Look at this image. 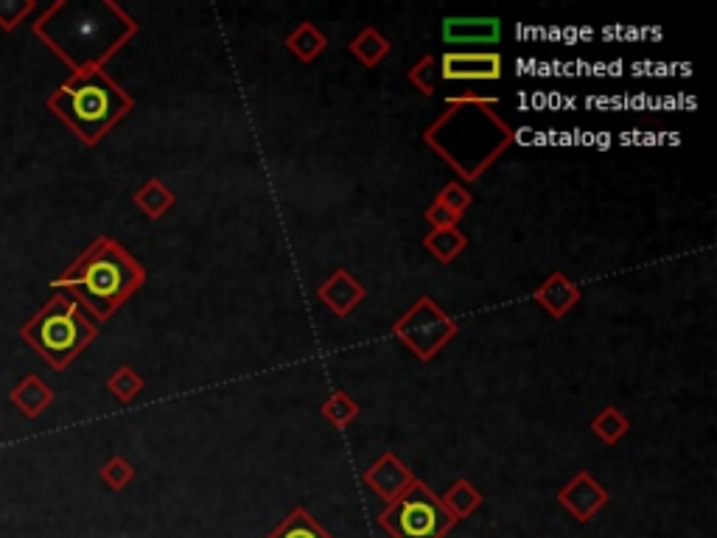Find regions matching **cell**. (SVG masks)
Wrapping results in <instances>:
<instances>
[{"label":"cell","instance_id":"13","mask_svg":"<svg viewBox=\"0 0 717 538\" xmlns=\"http://www.w3.org/2000/svg\"><path fill=\"white\" fill-rule=\"evenodd\" d=\"M580 295H583V292H580V286H577L572 278H566L563 272H552L547 281L535 289L533 300L552 320H561V317H566V314L575 309Z\"/></svg>","mask_w":717,"mask_h":538},{"label":"cell","instance_id":"12","mask_svg":"<svg viewBox=\"0 0 717 538\" xmlns=\"http://www.w3.org/2000/svg\"><path fill=\"white\" fill-rule=\"evenodd\" d=\"M317 298L323 300L325 306L337 314V317H348V314L367 298V289L353 278L348 269L339 267L337 272H331L323 284H320Z\"/></svg>","mask_w":717,"mask_h":538},{"label":"cell","instance_id":"17","mask_svg":"<svg viewBox=\"0 0 717 538\" xmlns=\"http://www.w3.org/2000/svg\"><path fill=\"white\" fill-rule=\"evenodd\" d=\"M440 502H443V508L454 516V522H463L471 513H477V510L482 508L485 496H482V491H479L471 480H457L449 488V494L440 496Z\"/></svg>","mask_w":717,"mask_h":538},{"label":"cell","instance_id":"11","mask_svg":"<svg viewBox=\"0 0 717 538\" xmlns=\"http://www.w3.org/2000/svg\"><path fill=\"white\" fill-rule=\"evenodd\" d=\"M502 37L499 17H446L443 40L449 45H493Z\"/></svg>","mask_w":717,"mask_h":538},{"label":"cell","instance_id":"25","mask_svg":"<svg viewBox=\"0 0 717 538\" xmlns=\"http://www.w3.org/2000/svg\"><path fill=\"white\" fill-rule=\"evenodd\" d=\"M409 82L421 90L423 96H435L437 90V59L435 57H421L412 68H409Z\"/></svg>","mask_w":717,"mask_h":538},{"label":"cell","instance_id":"15","mask_svg":"<svg viewBox=\"0 0 717 538\" xmlns=\"http://www.w3.org/2000/svg\"><path fill=\"white\" fill-rule=\"evenodd\" d=\"M132 202L138 205V211L146 216V219H163L166 213L174 208V191L163 180H146V183L132 194Z\"/></svg>","mask_w":717,"mask_h":538},{"label":"cell","instance_id":"20","mask_svg":"<svg viewBox=\"0 0 717 538\" xmlns=\"http://www.w3.org/2000/svg\"><path fill=\"white\" fill-rule=\"evenodd\" d=\"M465 244H468V239H465L460 227H440V230H429L426 239H423V247L435 255L440 264H451L457 255L463 253Z\"/></svg>","mask_w":717,"mask_h":538},{"label":"cell","instance_id":"9","mask_svg":"<svg viewBox=\"0 0 717 538\" xmlns=\"http://www.w3.org/2000/svg\"><path fill=\"white\" fill-rule=\"evenodd\" d=\"M608 499H611L608 491L589 471H577L575 477L558 491V505L580 524H589L608 505Z\"/></svg>","mask_w":717,"mask_h":538},{"label":"cell","instance_id":"16","mask_svg":"<svg viewBox=\"0 0 717 538\" xmlns=\"http://www.w3.org/2000/svg\"><path fill=\"white\" fill-rule=\"evenodd\" d=\"M348 51H351L353 57L359 59L365 68H376L381 59L390 57L393 45H390V40H387L376 26H365V29L353 37L351 45H348Z\"/></svg>","mask_w":717,"mask_h":538},{"label":"cell","instance_id":"5","mask_svg":"<svg viewBox=\"0 0 717 538\" xmlns=\"http://www.w3.org/2000/svg\"><path fill=\"white\" fill-rule=\"evenodd\" d=\"M99 337V323L79 300L54 292L37 312L20 326V340L43 359L51 370H68L76 356Z\"/></svg>","mask_w":717,"mask_h":538},{"label":"cell","instance_id":"22","mask_svg":"<svg viewBox=\"0 0 717 538\" xmlns=\"http://www.w3.org/2000/svg\"><path fill=\"white\" fill-rule=\"evenodd\" d=\"M320 412H323V418L328 424L337 426V429H345V426L353 424V421L359 418V404H356L345 390H337L334 396L325 401Z\"/></svg>","mask_w":717,"mask_h":538},{"label":"cell","instance_id":"3","mask_svg":"<svg viewBox=\"0 0 717 538\" xmlns=\"http://www.w3.org/2000/svg\"><path fill=\"white\" fill-rule=\"evenodd\" d=\"M143 284L146 269L141 261L113 236H99L90 241V247L73 264H68V269H62L59 278L51 281V289L79 300L96 323H104L135 292H141Z\"/></svg>","mask_w":717,"mask_h":538},{"label":"cell","instance_id":"14","mask_svg":"<svg viewBox=\"0 0 717 538\" xmlns=\"http://www.w3.org/2000/svg\"><path fill=\"white\" fill-rule=\"evenodd\" d=\"M9 401H12L26 418H40V415L54 404V390H51L37 373H29V376L9 393Z\"/></svg>","mask_w":717,"mask_h":538},{"label":"cell","instance_id":"4","mask_svg":"<svg viewBox=\"0 0 717 538\" xmlns=\"http://www.w3.org/2000/svg\"><path fill=\"white\" fill-rule=\"evenodd\" d=\"M45 107L85 146H96L135 107V99L110 73L99 68L68 76L45 99Z\"/></svg>","mask_w":717,"mask_h":538},{"label":"cell","instance_id":"23","mask_svg":"<svg viewBox=\"0 0 717 538\" xmlns=\"http://www.w3.org/2000/svg\"><path fill=\"white\" fill-rule=\"evenodd\" d=\"M107 390H110L121 404H132V401L143 393L141 373L132 370L129 365H121V368L115 370L113 376L107 379Z\"/></svg>","mask_w":717,"mask_h":538},{"label":"cell","instance_id":"18","mask_svg":"<svg viewBox=\"0 0 717 538\" xmlns=\"http://www.w3.org/2000/svg\"><path fill=\"white\" fill-rule=\"evenodd\" d=\"M267 538H334L306 508H292Z\"/></svg>","mask_w":717,"mask_h":538},{"label":"cell","instance_id":"10","mask_svg":"<svg viewBox=\"0 0 717 538\" xmlns=\"http://www.w3.org/2000/svg\"><path fill=\"white\" fill-rule=\"evenodd\" d=\"M412 482H415L412 468H409L395 452H384L379 460L365 471V485L373 491V494L381 496L387 505L404 494Z\"/></svg>","mask_w":717,"mask_h":538},{"label":"cell","instance_id":"27","mask_svg":"<svg viewBox=\"0 0 717 538\" xmlns=\"http://www.w3.org/2000/svg\"><path fill=\"white\" fill-rule=\"evenodd\" d=\"M437 202H443L446 208H449L451 213H457L460 219H463V213L471 208V202H474V194L465 188V183H460V180H454V183H449L440 194H437Z\"/></svg>","mask_w":717,"mask_h":538},{"label":"cell","instance_id":"7","mask_svg":"<svg viewBox=\"0 0 717 538\" xmlns=\"http://www.w3.org/2000/svg\"><path fill=\"white\" fill-rule=\"evenodd\" d=\"M460 326L432 298H418L393 323V337L404 342L421 362H432L454 337Z\"/></svg>","mask_w":717,"mask_h":538},{"label":"cell","instance_id":"6","mask_svg":"<svg viewBox=\"0 0 717 538\" xmlns=\"http://www.w3.org/2000/svg\"><path fill=\"white\" fill-rule=\"evenodd\" d=\"M379 524L393 538H443L457 522L440 496L415 477L407 491L379 513Z\"/></svg>","mask_w":717,"mask_h":538},{"label":"cell","instance_id":"2","mask_svg":"<svg viewBox=\"0 0 717 538\" xmlns=\"http://www.w3.org/2000/svg\"><path fill=\"white\" fill-rule=\"evenodd\" d=\"M496 104L499 99L479 93L449 96L446 113L423 129V143L460 174V183L479 180L516 141L513 127L493 113Z\"/></svg>","mask_w":717,"mask_h":538},{"label":"cell","instance_id":"26","mask_svg":"<svg viewBox=\"0 0 717 538\" xmlns=\"http://www.w3.org/2000/svg\"><path fill=\"white\" fill-rule=\"evenodd\" d=\"M34 12H37L34 0H0V29L15 31Z\"/></svg>","mask_w":717,"mask_h":538},{"label":"cell","instance_id":"8","mask_svg":"<svg viewBox=\"0 0 717 538\" xmlns=\"http://www.w3.org/2000/svg\"><path fill=\"white\" fill-rule=\"evenodd\" d=\"M505 73L496 51H446L440 57V79L446 82H496Z\"/></svg>","mask_w":717,"mask_h":538},{"label":"cell","instance_id":"24","mask_svg":"<svg viewBox=\"0 0 717 538\" xmlns=\"http://www.w3.org/2000/svg\"><path fill=\"white\" fill-rule=\"evenodd\" d=\"M101 482L107 485V488H113V491H124L129 482L135 480V468L129 463L127 457H121V454H115L110 457L104 466H101Z\"/></svg>","mask_w":717,"mask_h":538},{"label":"cell","instance_id":"28","mask_svg":"<svg viewBox=\"0 0 717 538\" xmlns=\"http://www.w3.org/2000/svg\"><path fill=\"white\" fill-rule=\"evenodd\" d=\"M423 219H426V225L432 227V230H440V227H457L460 225V216L457 213H451L443 202H432L426 211H423Z\"/></svg>","mask_w":717,"mask_h":538},{"label":"cell","instance_id":"19","mask_svg":"<svg viewBox=\"0 0 717 538\" xmlns=\"http://www.w3.org/2000/svg\"><path fill=\"white\" fill-rule=\"evenodd\" d=\"M286 48L295 54L300 62H314V59L323 54L325 48H328V37H325L323 31L317 29L314 23H300L289 37H286Z\"/></svg>","mask_w":717,"mask_h":538},{"label":"cell","instance_id":"21","mask_svg":"<svg viewBox=\"0 0 717 538\" xmlns=\"http://www.w3.org/2000/svg\"><path fill=\"white\" fill-rule=\"evenodd\" d=\"M628 429H631V421H628L617 407H605V410L600 412V415H594V421H591V432L603 440L605 446H617L619 440L628 435Z\"/></svg>","mask_w":717,"mask_h":538},{"label":"cell","instance_id":"1","mask_svg":"<svg viewBox=\"0 0 717 538\" xmlns=\"http://www.w3.org/2000/svg\"><path fill=\"white\" fill-rule=\"evenodd\" d=\"M31 34L76 76L104 68L138 34V20L113 0H57L31 23Z\"/></svg>","mask_w":717,"mask_h":538}]
</instances>
